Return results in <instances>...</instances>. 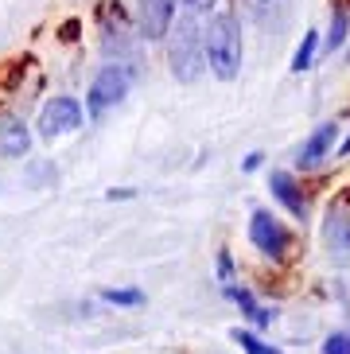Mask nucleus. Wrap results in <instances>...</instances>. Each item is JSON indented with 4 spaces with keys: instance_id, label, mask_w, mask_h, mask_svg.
Segmentation results:
<instances>
[{
    "instance_id": "1",
    "label": "nucleus",
    "mask_w": 350,
    "mask_h": 354,
    "mask_svg": "<svg viewBox=\"0 0 350 354\" xmlns=\"http://www.w3.org/2000/svg\"><path fill=\"white\" fill-rule=\"evenodd\" d=\"M206 63L222 82H234L241 71V24L234 12H218L206 28Z\"/></svg>"
},
{
    "instance_id": "2",
    "label": "nucleus",
    "mask_w": 350,
    "mask_h": 354,
    "mask_svg": "<svg viewBox=\"0 0 350 354\" xmlns=\"http://www.w3.org/2000/svg\"><path fill=\"white\" fill-rule=\"evenodd\" d=\"M167 59H172V74L179 82H195L199 71L206 63V35L199 32V16H179L172 32V47H167Z\"/></svg>"
},
{
    "instance_id": "3",
    "label": "nucleus",
    "mask_w": 350,
    "mask_h": 354,
    "mask_svg": "<svg viewBox=\"0 0 350 354\" xmlns=\"http://www.w3.org/2000/svg\"><path fill=\"white\" fill-rule=\"evenodd\" d=\"M129 86H133V66H125V63L102 66L98 78L90 82V94H86V113H90V117H105L117 102H125Z\"/></svg>"
},
{
    "instance_id": "4",
    "label": "nucleus",
    "mask_w": 350,
    "mask_h": 354,
    "mask_svg": "<svg viewBox=\"0 0 350 354\" xmlns=\"http://www.w3.org/2000/svg\"><path fill=\"white\" fill-rule=\"evenodd\" d=\"M249 241H253L265 257H284L288 245H292V234L284 230V222H280L277 214L253 210V218H249Z\"/></svg>"
},
{
    "instance_id": "5",
    "label": "nucleus",
    "mask_w": 350,
    "mask_h": 354,
    "mask_svg": "<svg viewBox=\"0 0 350 354\" xmlns=\"http://www.w3.org/2000/svg\"><path fill=\"white\" fill-rule=\"evenodd\" d=\"M74 129H82V102L78 97H51L39 109V133L47 140L62 133H74Z\"/></svg>"
},
{
    "instance_id": "6",
    "label": "nucleus",
    "mask_w": 350,
    "mask_h": 354,
    "mask_svg": "<svg viewBox=\"0 0 350 354\" xmlns=\"http://www.w3.org/2000/svg\"><path fill=\"white\" fill-rule=\"evenodd\" d=\"M335 148H339V125H335V121H323V125H315V133L300 145L296 167L300 171H315V167L327 164V156H335Z\"/></svg>"
},
{
    "instance_id": "7",
    "label": "nucleus",
    "mask_w": 350,
    "mask_h": 354,
    "mask_svg": "<svg viewBox=\"0 0 350 354\" xmlns=\"http://www.w3.org/2000/svg\"><path fill=\"white\" fill-rule=\"evenodd\" d=\"M323 245L335 265H350V210L331 207L323 218Z\"/></svg>"
},
{
    "instance_id": "8",
    "label": "nucleus",
    "mask_w": 350,
    "mask_h": 354,
    "mask_svg": "<svg viewBox=\"0 0 350 354\" xmlns=\"http://www.w3.org/2000/svg\"><path fill=\"white\" fill-rule=\"evenodd\" d=\"M268 187H273V195H277V203L284 210H288L292 218H308V210H311V203H308V191L300 187V179L292 176V171H268Z\"/></svg>"
},
{
    "instance_id": "9",
    "label": "nucleus",
    "mask_w": 350,
    "mask_h": 354,
    "mask_svg": "<svg viewBox=\"0 0 350 354\" xmlns=\"http://www.w3.org/2000/svg\"><path fill=\"white\" fill-rule=\"evenodd\" d=\"M175 20V0H140V35L164 39Z\"/></svg>"
},
{
    "instance_id": "10",
    "label": "nucleus",
    "mask_w": 350,
    "mask_h": 354,
    "mask_svg": "<svg viewBox=\"0 0 350 354\" xmlns=\"http://www.w3.org/2000/svg\"><path fill=\"white\" fill-rule=\"evenodd\" d=\"M28 148H31L28 125H24L20 117H12V113L0 109V156L20 160V156H28Z\"/></svg>"
},
{
    "instance_id": "11",
    "label": "nucleus",
    "mask_w": 350,
    "mask_h": 354,
    "mask_svg": "<svg viewBox=\"0 0 350 354\" xmlns=\"http://www.w3.org/2000/svg\"><path fill=\"white\" fill-rule=\"evenodd\" d=\"M226 296L237 304V308H241V312L249 315V319L257 323V327H268V323L277 319V312H268V308H261V304L253 300V292H249V288H237V284H234V288H230Z\"/></svg>"
},
{
    "instance_id": "12",
    "label": "nucleus",
    "mask_w": 350,
    "mask_h": 354,
    "mask_svg": "<svg viewBox=\"0 0 350 354\" xmlns=\"http://www.w3.org/2000/svg\"><path fill=\"white\" fill-rule=\"evenodd\" d=\"M315 51H320V32H304V39H300L296 55H292V71H308L311 59H315Z\"/></svg>"
},
{
    "instance_id": "13",
    "label": "nucleus",
    "mask_w": 350,
    "mask_h": 354,
    "mask_svg": "<svg viewBox=\"0 0 350 354\" xmlns=\"http://www.w3.org/2000/svg\"><path fill=\"white\" fill-rule=\"evenodd\" d=\"M347 28H350V16L342 4H335V16H331V32H327V51H339L342 39H347Z\"/></svg>"
},
{
    "instance_id": "14",
    "label": "nucleus",
    "mask_w": 350,
    "mask_h": 354,
    "mask_svg": "<svg viewBox=\"0 0 350 354\" xmlns=\"http://www.w3.org/2000/svg\"><path fill=\"white\" fill-rule=\"evenodd\" d=\"M102 300L117 304V308H140V304H145V292L140 288H105Z\"/></svg>"
},
{
    "instance_id": "15",
    "label": "nucleus",
    "mask_w": 350,
    "mask_h": 354,
    "mask_svg": "<svg viewBox=\"0 0 350 354\" xmlns=\"http://www.w3.org/2000/svg\"><path fill=\"white\" fill-rule=\"evenodd\" d=\"M234 343L241 346L246 354H280L277 346L265 343V339H261V335H253V331H234Z\"/></svg>"
},
{
    "instance_id": "16",
    "label": "nucleus",
    "mask_w": 350,
    "mask_h": 354,
    "mask_svg": "<svg viewBox=\"0 0 350 354\" xmlns=\"http://www.w3.org/2000/svg\"><path fill=\"white\" fill-rule=\"evenodd\" d=\"M218 281H222V292L234 288V257H230V250H218Z\"/></svg>"
},
{
    "instance_id": "17",
    "label": "nucleus",
    "mask_w": 350,
    "mask_h": 354,
    "mask_svg": "<svg viewBox=\"0 0 350 354\" xmlns=\"http://www.w3.org/2000/svg\"><path fill=\"white\" fill-rule=\"evenodd\" d=\"M323 354H350V335H331L323 343Z\"/></svg>"
},
{
    "instance_id": "18",
    "label": "nucleus",
    "mask_w": 350,
    "mask_h": 354,
    "mask_svg": "<svg viewBox=\"0 0 350 354\" xmlns=\"http://www.w3.org/2000/svg\"><path fill=\"white\" fill-rule=\"evenodd\" d=\"M183 4H187V12H191V16H199V12H210L218 0H183Z\"/></svg>"
},
{
    "instance_id": "19",
    "label": "nucleus",
    "mask_w": 350,
    "mask_h": 354,
    "mask_svg": "<svg viewBox=\"0 0 350 354\" xmlns=\"http://www.w3.org/2000/svg\"><path fill=\"white\" fill-rule=\"evenodd\" d=\"M59 35H62L66 43H71V39H78V24H74V20H71V24H62V32H59Z\"/></svg>"
},
{
    "instance_id": "20",
    "label": "nucleus",
    "mask_w": 350,
    "mask_h": 354,
    "mask_svg": "<svg viewBox=\"0 0 350 354\" xmlns=\"http://www.w3.org/2000/svg\"><path fill=\"white\" fill-rule=\"evenodd\" d=\"M257 167H261V152H249V156H246V171H257Z\"/></svg>"
},
{
    "instance_id": "21",
    "label": "nucleus",
    "mask_w": 350,
    "mask_h": 354,
    "mask_svg": "<svg viewBox=\"0 0 350 354\" xmlns=\"http://www.w3.org/2000/svg\"><path fill=\"white\" fill-rule=\"evenodd\" d=\"M335 152H339V156H350V136H347V140H342L339 148H335Z\"/></svg>"
},
{
    "instance_id": "22",
    "label": "nucleus",
    "mask_w": 350,
    "mask_h": 354,
    "mask_svg": "<svg viewBox=\"0 0 350 354\" xmlns=\"http://www.w3.org/2000/svg\"><path fill=\"white\" fill-rule=\"evenodd\" d=\"M347 198H350V195H347Z\"/></svg>"
}]
</instances>
